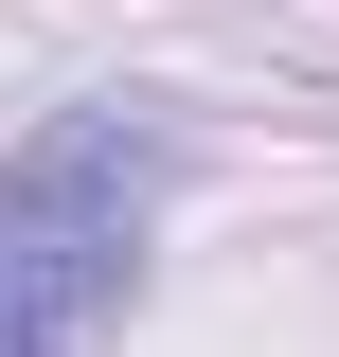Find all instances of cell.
<instances>
[{"label": "cell", "mask_w": 339, "mask_h": 357, "mask_svg": "<svg viewBox=\"0 0 339 357\" xmlns=\"http://www.w3.org/2000/svg\"><path fill=\"white\" fill-rule=\"evenodd\" d=\"M161 161L179 143L143 107H54L0 143V357H89L143 286L161 232Z\"/></svg>", "instance_id": "1"}]
</instances>
